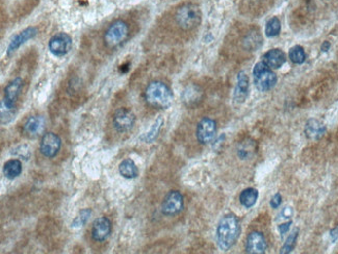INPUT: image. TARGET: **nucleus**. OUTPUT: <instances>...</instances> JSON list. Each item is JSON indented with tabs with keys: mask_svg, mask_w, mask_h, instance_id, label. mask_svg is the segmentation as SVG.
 <instances>
[{
	"mask_svg": "<svg viewBox=\"0 0 338 254\" xmlns=\"http://www.w3.org/2000/svg\"><path fill=\"white\" fill-rule=\"evenodd\" d=\"M330 237H331L332 242L334 243V242L338 239V228H333V229L330 231Z\"/></svg>",
	"mask_w": 338,
	"mask_h": 254,
	"instance_id": "nucleus-34",
	"label": "nucleus"
},
{
	"mask_svg": "<svg viewBox=\"0 0 338 254\" xmlns=\"http://www.w3.org/2000/svg\"><path fill=\"white\" fill-rule=\"evenodd\" d=\"M61 147H62V140L59 136L55 135L54 133L44 134L41 140V145H40L41 153L44 156L48 158H52L56 156L57 153L60 152Z\"/></svg>",
	"mask_w": 338,
	"mask_h": 254,
	"instance_id": "nucleus-9",
	"label": "nucleus"
},
{
	"mask_svg": "<svg viewBox=\"0 0 338 254\" xmlns=\"http://www.w3.org/2000/svg\"><path fill=\"white\" fill-rule=\"evenodd\" d=\"M291 225H292V221H288V222H286V223H284V224L280 225V226H279V231H280V233H281V234L286 233V232L289 230V227H291Z\"/></svg>",
	"mask_w": 338,
	"mask_h": 254,
	"instance_id": "nucleus-32",
	"label": "nucleus"
},
{
	"mask_svg": "<svg viewBox=\"0 0 338 254\" xmlns=\"http://www.w3.org/2000/svg\"><path fill=\"white\" fill-rule=\"evenodd\" d=\"M71 36L65 33H59L54 35L49 41V50L55 56L66 55L71 50Z\"/></svg>",
	"mask_w": 338,
	"mask_h": 254,
	"instance_id": "nucleus-8",
	"label": "nucleus"
},
{
	"mask_svg": "<svg viewBox=\"0 0 338 254\" xmlns=\"http://www.w3.org/2000/svg\"><path fill=\"white\" fill-rule=\"evenodd\" d=\"M262 36H260L258 32H254V33H251L247 36L246 40H245V44L247 45V48L248 49H255L258 48L262 44Z\"/></svg>",
	"mask_w": 338,
	"mask_h": 254,
	"instance_id": "nucleus-28",
	"label": "nucleus"
},
{
	"mask_svg": "<svg viewBox=\"0 0 338 254\" xmlns=\"http://www.w3.org/2000/svg\"><path fill=\"white\" fill-rule=\"evenodd\" d=\"M257 146L253 140H245L237 147V156L240 159H249L255 154Z\"/></svg>",
	"mask_w": 338,
	"mask_h": 254,
	"instance_id": "nucleus-19",
	"label": "nucleus"
},
{
	"mask_svg": "<svg viewBox=\"0 0 338 254\" xmlns=\"http://www.w3.org/2000/svg\"><path fill=\"white\" fill-rule=\"evenodd\" d=\"M91 214H92V211L90 209H83L81 210L78 215L76 216L75 219L73 220L72 224H71V226L73 228H80V227H83L84 225L86 224V222L89 221L90 217H91Z\"/></svg>",
	"mask_w": 338,
	"mask_h": 254,
	"instance_id": "nucleus-27",
	"label": "nucleus"
},
{
	"mask_svg": "<svg viewBox=\"0 0 338 254\" xmlns=\"http://www.w3.org/2000/svg\"><path fill=\"white\" fill-rule=\"evenodd\" d=\"M201 11L194 3H186L181 5L176 12L175 19L177 24L183 30H192L201 23Z\"/></svg>",
	"mask_w": 338,
	"mask_h": 254,
	"instance_id": "nucleus-3",
	"label": "nucleus"
},
{
	"mask_svg": "<svg viewBox=\"0 0 338 254\" xmlns=\"http://www.w3.org/2000/svg\"><path fill=\"white\" fill-rule=\"evenodd\" d=\"M258 199V192L255 189H246L239 195V201L246 209H251Z\"/></svg>",
	"mask_w": 338,
	"mask_h": 254,
	"instance_id": "nucleus-23",
	"label": "nucleus"
},
{
	"mask_svg": "<svg viewBox=\"0 0 338 254\" xmlns=\"http://www.w3.org/2000/svg\"><path fill=\"white\" fill-rule=\"evenodd\" d=\"M263 60L270 69H278L285 63V54L280 49H272L264 54Z\"/></svg>",
	"mask_w": 338,
	"mask_h": 254,
	"instance_id": "nucleus-18",
	"label": "nucleus"
},
{
	"mask_svg": "<svg viewBox=\"0 0 338 254\" xmlns=\"http://www.w3.org/2000/svg\"><path fill=\"white\" fill-rule=\"evenodd\" d=\"M326 125L317 119L308 120L305 126L306 137L310 140H320L326 134Z\"/></svg>",
	"mask_w": 338,
	"mask_h": 254,
	"instance_id": "nucleus-17",
	"label": "nucleus"
},
{
	"mask_svg": "<svg viewBox=\"0 0 338 254\" xmlns=\"http://www.w3.org/2000/svg\"><path fill=\"white\" fill-rule=\"evenodd\" d=\"M129 27L128 24L123 20L113 21L106 30L103 40L105 45L110 48H114L121 45L128 37Z\"/></svg>",
	"mask_w": 338,
	"mask_h": 254,
	"instance_id": "nucleus-5",
	"label": "nucleus"
},
{
	"mask_svg": "<svg viewBox=\"0 0 338 254\" xmlns=\"http://www.w3.org/2000/svg\"><path fill=\"white\" fill-rule=\"evenodd\" d=\"M267 245L263 233L258 231L251 232L246 242V251L252 254H262L266 251Z\"/></svg>",
	"mask_w": 338,
	"mask_h": 254,
	"instance_id": "nucleus-12",
	"label": "nucleus"
},
{
	"mask_svg": "<svg viewBox=\"0 0 338 254\" xmlns=\"http://www.w3.org/2000/svg\"><path fill=\"white\" fill-rule=\"evenodd\" d=\"M119 172L123 177L127 178V180H132L139 175V169L132 159L127 158L124 159L120 164Z\"/></svg>",
	"mask_w": 338,
	"mask_h": 254,
	"instance_id": "nucleus-20",
	"label": "nucleus"
},
{
	"mask_svg": "<svg viewBox=\"0 0 338 254\" xmlns=\"http://www.w3.org/2000/svg\"><path fill=\"white\" fill-rule=\"evenodd\" d=\"M45 128V120L41 116L28 117L23 125V131L27 137L35 138L42 135Z\"/></svg>",
	"mask_w": 338,
	"mask_h": 254,
	"instance_id": "nucleus-14",
	"label": "nucleus"
},
{
	"mask_svg": "<svg viewBox=\"0 0 338 254\" xmlns=\"http://www.w3.org/2000/svg\"><path fill=\"white\" fill-rule=\"evenodd\" d=\"M13 153H15V154H17L19 156H22L25 159H27L28 157H30V155H31L30 149H28V147L25 146V145H22L20 147H18L17 149H15V151H13Z\"/></svg>",
	"mask_w": 338,
	"mask_h": 254,
	"instance_id": "nucleus-30",
	"label": "nucleus"
},
{
	"mask_svg": "<svg viewBox=\"0 0 338 254\" xmlns=\"http://www.w3.org/2000/svg\"><path fill=\"white\" fill-rule=\"evenodd\" d=\"M37 34H38V30L36 27H27L20 34H18L11 41V43H9L7 47V51H6L7 55L13 54L19 48V47L23 45L26 41L33 39L34 36H36Z\"/></svg>",
	"mask_w": 338,
	"mask_h": 254,
	"instance_id": "nucleus-15",
	"label": "nucleus"
},
{
	"mask_svg": "<svg viewBox=\"0 0 338 254\" xmlns=\"http://www.w3.org/2000/svg\"><path fill=\"white\" fill-rule=\"evenodd\" d=\"M217 133L216 122L210 118L202 119L197 126V139L201 144H208L215 139Z\"/></svg>",
	"mask_w": 338,
	"mask_h": 254,
	"instance_id": "nucleus-11",
	"label": "nucleus"
},
{
	"mask_svg": "<svg viewBox=\"0 0 338 254\" xmlns=\"http://www.w3.org/2000/svg\"><path fill=\"white\" fill-rule=\"evenodd\" d=\"M292 214H293L292 208H288V206H287V208H284L282 210V213H281V215L283 216V218H289L292 216Z\"/></svg>",
	"mask_w": 338,
	"mask_h": 254,
	"instance_id": "nucleus-33",
	"label": "nucleus"
},
{
	"mask_svg": "<svg viewBox=\"0 0 338 254\" xmlns=\"http://www.w3.org/2000/svg\"><path fill=\"white\" fill-rule=\"evenodd\" d=\"M298 232H299L298 229H295L291 234H289V237L287 238L286 242L284 243V245L281 248V251H280V252L283 253V254H286V253H289L294 249V247L296 245L297 239H298Z\"/></svg>",
	"mask_w": 338,
	"mask_h": 254,
	"instance_id": "nucleus-29",
	"label": "nucleus"
},
{
	"mask_svg": "<svg viewBox=\"0 0 338 254\" xmlns=\"http://www.w3.org/2000/svg\"><path fill=\"white\" fill-rule=\"evenodd\" d=\"M145 99L150 106L158 109L169 108L174 99L171 89L161 81L150 82L145 90Z\"/></svg>",
	"mask_w": 338,
	"mask_h": 254,
	"instance_id": "nucleus-2",
	"label": "nucleus"
},
{
	"mask_svg": "<svg viewBox=\"0 0 338 254\" xmlns=\"http://www.w3.org/2000/svg\"><path fill=\"white\" fill-rule=\"evenodd\" d=\"M280 31H281V22H280L277 17H273L269 19L265 25V35L268 37H273L279 35Z\"/></svg>",
	"mask_w": 338,
	"mask_h": 254,
	"instance_id": "nucleus-26",
	"label": "nucleus"
},
{
	"mask_svg": "<svg viewBox=\"0 0 338 254\" xmlns=\"http://www.w3.org/2000/svg\"><path fill=\"white\" fill-rule=\"evenodd\" d=\"M240 232V226L234 215L224 216L217 227V243L221 250L227 251L234 245Z\"/></svg>",
	"mask_w": 338,
	"mask_h": 254,
	"instance_id": "nucleus-1",
	"label": "nucleus"
},
{
	"mask_svg": "<svg viewBox=\"0 0 338 254\" xmlns=\"http://www.w3.org/2000/svg\"><path fill=\"white\" fill-rule=\"evenodd\" d=\"M183 209V197L177 191H171L162 201L161 212L166 216H174Z\"/></svg>",
	"mask_w": 338,
	"mask_h": 254,
	"instance_id": "nucleus-10",
	"label": "nucleus"
},
{
	"mask_svg": "<svg viewBox=\"0 0 338 254\" xmlns=\"http://www.w3.org/2000/svg\"><path fill=\"white\" fill-rule=\"evenodd\" d=\"M253 76L255 86L260 92H267L277 83L276 74L264 62H259L254 66Z\"/></svg>",
	"mask_w": 338,
	"mask_h": 254,
	"instance_id": "nucleus-4",
	"label": "nucleus"
},
{
	"mask_svg": "<svg viewBox=\"0 0 338 254\" xmlns=\"http://www.w3.org/2000/svg\"><path fill=\"white\" fill-rule=\"evenodd\" d=\"M249 95V78L245 72H239L237 76V83L234 90L233 98L236 103H243Z\"/></svg>",
	"mask_w": 338,
	"mask_h": 254,
	"instance_id": "nucleus-16",
	"label": "nucleus"
},
{
	"mask_svg": "<svg viewBox=\"0 0 338 254\" xmlns=\"http://www.w3.org/2000/svg\"><path fill=\"white\" fill-rule=\"evenodd\" d=\"M23 86L21 78H15L9 82L4 90V97L1 101V111L5 110V116H12V110L15 108V103L20 95Z\"/></svg>",
	"mask_w": 338,
	"mask_h": 254,
	"instance_id": "nucleus-6",
	"label": "nucleus"
},
{
	"mask_svg": "<svg viewBox=\"0 0 338 254\" xmlns=\"http://www.w3.org/2000/svg\"><path fill=\"white\" fill-rule=\"evenodd\" d=\"M330 47H331V44L329 43V42H324L323 43V45H322V47H321V49H322V51L323 52H327L328 50H329L330 49Z\"/></svg>",
	"mask_w": 338,
	"mask_h": 254,
	"instance_id": "nucleus-35",
	"label": "nucleus"
},
{
	"mask_svg": "<svg viewBox=\"0 0 338 254\" xmlns=\"http://www.w3.org/2000/svg\"><path fill=\"white\" fill-rule=\"evenodd\" d=\"M288 55L291 61L298 65L303 64L306 61V52L302 46H299V45L294 46L293 48H291V50H289Z\"/></svg>",
	"mask_w": 338,
	"mask_h": 254,
	"instance_id": "nucleus-25",
	"label": "nucleus"
},
{
	"mask_svg": "<svg viewBox=\"0 0 338 254\" xmlns=\"http://www.w3.org/2000/svg\"><path fill=\"white\" fill-rule=\"evenodd\" d=\"M162 125H163V120L162 118L159 117L155 122H154V124L152 125V127L150 128L148 133H146L143 137H141V140L144 141L145 143H152L153 141L158 137V134Z\"/></svg>",
	"mask_w": 338,
	"mask_h": 254,
	"instance_id": "nucleus-24",
	"label": "nucleus"
},
{
	"mask_svg": "<svg viewBox=\"0 0 338 254\" xmlns=\"http://www.w3.org/2000/svg\"><path fill=\"white\" fill-rule=\"evenodd\" d=\"M22 172V164L19 159H9L3 167L4 176L8 180H14Z\"/></svg>",
	"mask_w": 338,
	"mask_h": 254,
	"instance_id": "nucleus-21",
	"label": "nucleus"
},
{
	"mask_svg": "<svg viewBox=\"0 0 338 254\" xmlns=\"http://www.w3.org/2000/svg\"><path fill=\"white\" fill-rule=\"evenodd\" d=\"M111 231H112L111 221L106 217H99L93 223L92 238L97 242H102L110 237Z\"/></svg>",
	"mask_w": 338,
	"mask_h": 254,
	"instance_id": "nucleus-13",
	"label": "nucleus"
},
{
	"mask_svg": "<svg viewBox=\"0 0 338 254\" xmlns=\"http://www.w3.org/2000/svg\"><path fill=\"white\" fill-rule=\"evenodd\" d=\"M183 102L188 106H192L198 103L202 98V91L196 86L188 87L183 92Z\"/></svg>",
	"mask_w": 338,
	"mask_h": 254,
	"instance_id": "nucleus-22",
	"label": "nucleus"
},
{
	"mask_svg": "<svg viewBox=\"0 0 338 254\" xmlns=\"http://www.w3.org/2000/svg\"><path fill=\"white\" fill-rule=\"evenodd\" d=\"M135 123V116L131 109L121 108L114 111L113 125L119 133H127L131 130Z\"/></svg>",
	"mask_w": 338,
	"mask_h": 254,
	"instance_id": "nucleus-7",
	"label": "nucleus"
},
{
	"mask_svg": "<svg viewBox=\"0 0 338 254\" xmlns=\"http://www.w3.org/2000/svg\"><path fill=\"white\" fill-rule=\"evenodd\" d=\"M281 202H282V197L279 193H277L273 197L272 200H270V206H272L273 209H277V208H279L280 204H281Z\"/></svg>",
	"mask_w": 338,
	"mask_h": 254,
	"instance_id": "nucleus-31",
	"label": "nucleus"
}]
</instances>
